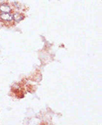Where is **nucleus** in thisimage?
Returning <instances> with one entry per match:
<instances>
[{
    "instance_id": "obj_1",
    "label": "nucleus",
    "mask_w": 102,
    "mask_h": 125,
    "mask_svg": "<svg viewBox=\"0 0 102 125\" xmlns=\"http://www.w3.org/2000/svg\"><path fill=\"white\" fill-rule=\"evenodd\" d=\"M0 18L4 21H10L13 20V14L10 13H2L0 14Z\"/></svg>"
},
{
    "instance_id": "obj_2",
    "label": "nucleus",
    "mask_w": 102,
    "mask_h": 125,
    "mask_svg": "<svg viewBox=\"0 0 102 125\" xmlns=\"http://www.w3.org/2000/svg\"><path fill=\"white\" fill-rule=\"evenodd\" d=\"M0 11L2 13H10L11 8L8 4L2 3L0 4Z\"/></svg>"
},
{
    "instance_id": "obj_3",
    "label": "nucleus",
    "mask_w": 102,
    "mask_h": 125,
    "mask_svg": "<svg viewBox=\"0 0 102 125\" xmlns=\"http://www.w3.org/2000/svg\"><path fill=\"white\" fill-rule=\"evenodd\" d=\"M24 19V16L23 15L19 13H16L15 14H13V19L16 21H21L22 19Z\"/></svg>"
}]
</instances>
